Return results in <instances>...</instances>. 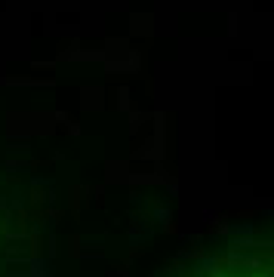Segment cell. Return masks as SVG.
<instances>
[{
  "instance_id": "6da1fadb",
  "label": "cell",
  "mask_w": 274,
  "mask_h": 277,
  "mask_svg": "<svg viewBox=\"0 0 274 277\" xmlns=\"http://www.w3.org/2000/svg\"><path fill=\"white\" fill-rule=\"evenodd\" d=\"M160 277H274V234H243L194 250Z\"/></svg>"
}]
</instances>
